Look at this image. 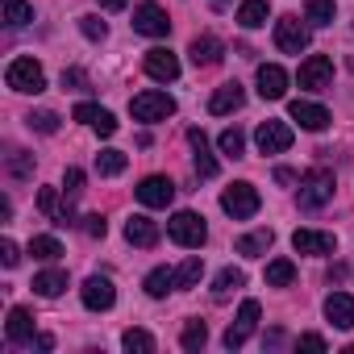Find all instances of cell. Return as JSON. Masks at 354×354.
I'll use <instances>...</instances> for the list:
<instances>
[{"label":"cell","mask_w":354,"mask_h":354,"mask_svg":"<svg viewBox=\"0 0 354 354\" xmlns=\"http://www.w3.org/2000/svg\"><path fill=\"white\" fill-rule=\"evenodd\" d=\"M167 238L175 242V246H184V250H201L205 246V238H209V225H205V217L201 213H175L171 221H167Z\"/></svg>","instance_id":"1"},{"label":"cell","mask_w":354,"mask_h":354,"mask_svg":"<svg viewBox=\"0 0 354 354\" xmlns=\"http://www.w3.org/2000/svg\"><path fill=\"white\" fill-rule=\"evenodd\" d=\"M5 84L13 88V92H42L46 88V71H42V63L38 59H30V55H21V59H13L9 67H5Z\"/></svg>","instance_id":"2"},{"label":"cell","mask_w":354,"mask_h":354,"mask_svg":"<svg viewBox=\"0 0 354 354\" xmlns=\"http://www.w3.org/2000/svg\"><path fill=\"white\" fill-rule=\"evenodd\" d=\"M129 113H133V121H146V125H154V121H167V117H175V100H171L167 92H154V88H146V92H138V96L129 100Z\"/></svg>","instance_id":"3"},{"label":"cell","mask_w":354,"mask_h":354,"mask_svg":"<svg viewBox=\"0 0 354 354\" xmlns=\"http://www.w3.org/2000/svg\"><path fill=\"white\" fill-rule=\"evenodd\" d=\"M259 205H263V196H259V188H254V184H246V180H238V184H230V188L221 192V209H225L234 221L254 217V213H259Z\"/></svg>","instance_id":"4"},{"label":"cell","mask_w":354,"mask_h":354,"mask_svg":"<svg viewBox=\"0 0 354 354\" xmlns=\"http://www.w3.org/2000/svg\"><path fill=\"white\" fill-rule=\"evenodd\" d=\"M333 201V171L313 167L300 180V209H325Z\"/></svg>","instance_id":"5"},{"label":"cell","mask_w":354,"mask_h":354,"mask_svg":"<svg viewBox=\"0 0 354 354\" xmlns=\"http://www.w3.org/2000/svg\"><path fill=\"white\" fill-rule=\"evenodd\" d=\"M308 42H313V34H308V26H300V17H279V21H275V46H279L283 55L308 50Z\"/></svg>","instance_id":"6"},{"label":"cell","mask_w":354,"mask_h":354,"mask_svg":"<svg viewBox=\"0 0 354 354\" xmlns=\"http://www.w3.org/2000/svg\"><path fill=\"white\" fill-rule=\"evenodd\" d=\"M292 125L288 121H263L259 129H254V146H259V154H283L288 146H292Z\"/></svg>","instance_id":"7"},{"label":"cell","mask_w":354,"mask_h":354,"mask_svg":"<svg viewBox=\"0 0 354 354\" xmlns=\"http://www.w3.org/2000/svg\"><path fill=\"white\" fill-rule=\"evenodd\" d=\"M133 30L142 38H167L171 34V21H167V13L154 5V0H142V5L133 9Z\"/></svg>","instance_id":"8"},{"label":"cell","mask_w":354,"mask_h":354,"mask_svg":"<svg viewBox=\"0 0 354 354\" xmlns=\"http://www.w3.org/2000/svg\"><path fill=\"white\" fill-rule=\"evenodd\" d=\"M296 80H300V88H308V92H325V88L333 84V63H329L325 55H308V59L300 63Z\"/></svg>","instance_id":"9"},{"label":"cell","mask_w":354,"mask_h":354,"mask_svg":"<svg viewBox=\"0 0 354 354\" xmlns=\"http://www.w3.org/2000/svg\"><path fill=\"white\" fill-rule=\"evenodd\" d=\"M80 296H84V308H92V313H109V308L117 304V288H113L109 275H92V279H84Z\"/></svg>","instance_id":"10"},{"label":"cell","mask_w":354,"mask_h":354,"mask_svg":"<svg viewBox=\"0 0 354 354\" xmlns=\"http://www.w3.org/2000/svg\"><path fill=\"white\" fill-rule=\"evenodd\" d=\"M259 317H263V308H259V300H242V308H238V321L225 329V350H238L250 333H254V325H259Z\"/></svg>","instance_id":"11"},{"label":"cell","mask_w":354,"mask_h":354,"mask_svg":"<svg viewBox=\"0 0 354 354\" xmlns=\"http://www.w3.org/2000/svg\"><path fill=\"white\" fill-rule=\"evenodd\" d=\"M138 201L146 209H167L175 201V184L167 180V175H146V180L138 184Z\"/></svg>","instance_id":"12"},{"label":"cell","mask_w":354,"mask_h":354,"mask_svg":"<svg viewBox=\"0 0 354 354\" xmlns=\"http://www.w3.org/2000/svg\"><path fill=\"white\" fill-rule=\"evenodd\" d=\"M288 117H292L300 129H308V133H321V129L333 121V117H329V109H325V104H313V100H292Z\"/></svg>","instance_id":"13"},{"label":"cell","mask_w":354,"mask_h":354,"mask_svg":"<svg viewBox=\"0 0 354 354\" xmlns=\"http://www.w3.org/2000/svg\"><path fill=\"white\" fill-rule=\"evenodd\" d=\"M146 75L150 80H158V84H171V80H180V59H175L167 46H154V50H146Z\"/></svg>","instance_id":"14"},{"label":"cell","mask_w":354,"mask_h":354,"mask_svg":"<svg viewBox=\"0 0 354 354\" xmlns=\"http://www.w3.org/2000/svg\"><path fill=\"white\" fill-rule=\"evenodd\" d=\"M5 337H9L13 346H34V342H38V333H34V313H30V308H9Z\"/></svg>","instance_id":"15"},{"label":"cell","mask_w":354,"mask_h":354,"mask_svg":"<svg viewBox=\"0 0 354 354\" xmlns=\"http://www.w3.org/2000/svg\"><path fill=\"white\" fill-rule=\"evenodd\" d=\"M259 96L263 100H283L288 96V71L279 63H263L259 67Z\"/></svg>","instance_id":"16"},{"label":"cell","mask_w":354,"mask_h":354,"mask_svg":"<svg viewBox=\"0 0 354 354\" xmlns=\"http://www.w3.org/2000/svg\"><path fill=\"white\" fill-rule=\"evenodd\" d=\"M71 117H75V121H84V125H92L100 138H113V133H117V117H113L109 109H100V104H88V100H84V104H75V113H71Z\"/></svg>","instance_id":"17"},{"label":"cell","mask_w":354,"mask_h":354,"mask_svg":"<svg viewBox=\"0 0 354 354\" xmlns=\"http://www.w3.org/2000/svg\"><path fill=\"white\" fill-rule=\"evenodd\" d=\"M292 246H296V254H333L337 250V238L333 234H321V230H296L292 234Z\"/></svg>","instance_id":"18"},{"label":"cell","mask_w":354,"mask_h":354,"mask_svg":"<svg viewBox=\"0 0 354 354\" xmlns=\"http://www.w3.org/2000/svg\"><path fill=\"white\" fill-rule=\"evenodd\" d=\"M242 104H246V92H242V84H238V80H230V84H221V88L213 92L209 113H213V117H225V113H238Z\"/></svg>","instance_id":"19"},{"label":"cell","mask_w":354,"mask_h":354,"mask_svg":"<svg viewBox=\"0 0 354 354\" xmlns=\"http://www.w3.org/2000/svg\"><path fill=\"white\" fill-rule=\"evenodd\" d=\"M188 142H192V162H196V175H201V180H213V175H217V158H213V150H209L205 129H188Z\"/></svg>","instance_id":"20"},{"label":"cell","mask_w":354,"mask_h":354,"mask_svg":"<svg viewBox=\"0 0 354 354\" xmlns=\"http://www.w3.org/2000/svg\"><path fill=\"white\" fill-rule=\"evenodd\" d=\"M188 55H192V63H196V67H217V63H221V55H225V42H221V38H213V34H201V38H192Z\"/></svg>","instance_id":"21"},{"label":"cell","mask_w":354,"mask_h":354,"mask_svg":"<svg viewBox=\"0 0 354 354\" xmlns=\"http://www.w3.org/2000/svg\"><path fill=\"white\" fill-rule=\"evenodd\" d=\"M125 238L133 242V246H142V250H150V246H158V238H162V230H158V221H150V217H129L125 221Z\"/></svg>","instance_id":"22"},{"label":"cell","mask_w":354,"mask_h":354,"mask_svg":"<svg viewBox=\"0 0 354 354\" xmlns=\"http://www.w3.org/2000/svg\"><path fill=\"white\" fill-rule=\"evenodd\" d=\"M325 317L337 325V329H354V296L350 292H333L325 300Z\"/></svg>","instance_id":"23"},{"label":"cell","mask_w":354,"mask_h":354,"mask_svg":"<svg viewBox=\"0 0 354 354\" xmlns=\"http://www.w3.org/2000/svg\"><path fill=\"white\" fill-rule=\"evenodd\" d=\"M34 292H38V296H46V300L63 296V292H67V271H59V267L38 271V275H34Z\"/></svg>","instance_id":"24"},{"label":"cell","mask_w":354,"mask_h":354,"mask_svg":"<svg viewBox=\"0 0 354 354\" xmlns=\"http://www.w3.org/2000/svg\"><path fill=\"white\" fill-rule=\"evenodd\" d=\"M267 13H271L267 0H242L238 5V26L242 30H259V26H267Z\"/></svg>","instance_id":"25"},{"label":"cell","mask_w":354,"mask_h":354,"mask_svg":"<svg viewBox=\"0 0 354 354\" xmlns=\"http://www.w3.org/2000/svg\"><path fill=\"white\" fill-rule=\"evenodd\" d=\"M271 242H275V234H271V230L242 234V238H238V254H246V259H259V254H267V250H271Z\"/></svg>","instance_id":"26"},{"label":"cell","mask_w":354,"mask_h":354,"mask_svg":"<svg viewBox=\"0 0 354 354\" xmlns=\"http://www.w3.org/2000/svg\"><path fill=\"white\" fill-rule=\"evenodd\" d=\"M263 279H267V288H288V283L296 279V263H292V259H271Z\"/></svg>","instance_id":"27"},{"label":"cell","mask_w":354,"mask_h":354,"mask_svg":"<svg viewBox=\"0 0 354 354\" xmlns=\"http://www.w3.org/2000/svg\"><path fill=\"white\" fill-rule=\"evenodd\" d=\"M167 292H175V271H171V267H154V271L146 275V296L162 300Z\"/></svg>","instance_id":"28"},{"label":"cell","mask_w":354,"mask_h":354,"mask_svg":"<svg viewBox=\"0 0 354 354\" xmlns=\"http://www.w3.org/2000/svg\"><path fill=\"white\" fill-rule=\"evenodd\" d=\"M242 283H246V275H242L238 267H225V271L213 279V300H230V296H234Z\"/></svg>","instance_id":"29"},{"label":"cell","mask_w":354,"mask_h":354,"mask_svg":"<svg viewBox=\"0 0 354 354\" xmlns=\"http://www.w3.org/2000/svg\"><path fill=\"white\" fill-rule=\"evenodd\" d=\"M125 167H129V154H125V150H100V154H96V171L109 175V180H113V175H121Z\"/></svg>","instance_id":"30"},{"label":"cell","mask_w":354,"mask_h":354,"mask_svg":"<svg viewBox=\"0 0 354 354\" xmlns=\"http://www.w3.org/2000/svg\"><path fill=\"white\" fill-rule=\"evenodd\" d=\"M30 21H34V5H30V0H5V26L21 30Z\"/></svg>","instance_id":"31"},{"label":"cell","mask_w":354,"mask_h":354,"mask_svg":"<svg viewBox=\"0 0 354 354\" xmlns=\"http://www.w3.org/2000/svg\"><path fill=\"white\" fill-rule=\"evenodd\" d=\"M333 17H337L333 0H308V13H304L308 26H333Z\"/></svg>","instance_id":"32"},{"label":"cell","mask_w":354,"mask_h":354,"mask_svg":"<svg viewBox=\"0 0 354 354\" xmlns=\"http://www.w3.org/2000/svg\"><path fill=\"white\" fill-rule=\"evenodd\" d=\"M201 275H205V263H201V254H192V259H184L180 271H175V288H196Z\"/></svg>","instance_id":"33"},{"label":"cell","mask_w":354,"mask_h":354,"mask_svg":"<svg viewBox=\"0 0 354 354\" xmlns=\"http://www.w3.org/2000/svg\"><path fill=\"white\" fill-rule=\"evenodd\" d=\"M180 342H184V350H188V354L205 350V342H209V325H205V321H188V325H184V337H180Z\"/></svg>","instance_id":"34"},{"label":"cell","mask_w":354,"mask_h":354,"mask_svg":"<svg viewBox=\"0 0 354 354\" xmlns=\"http://www.w3.org/2000/svg\"><path fill=\"white\" fill-rule=\"evenodd\" d=\"M121 346H125L129 354H154V337H150L146 329H125V333H121Z\"/></svg>","instance_id":"35"},{"label":"cell","mask_w":354,"mask_h":354,"mask_svg":"<svg viewBox=\"0 0 354 354\" xmlns=\"http://www.w3.org/2000/svg\"><path fill=\"white\" fill-rule=\"evenodd\" d=\"M30 254H34V259H42V263H55V259L63 254V246H59V238L42 234V238H34V242H30Z\"/></svg>","instance_id":"36"},{"label":"cell","mask_w":354,"mask_h":354,"mask_svg":"<svg viewBox=\"0 0 354 354\" xmlns=\"http://www.w3.org/2000/svg\"><path fill=\"white\" fill-rule=\"evenodd\" d=\"M217 146H221V154H230V158H242V150H246V133L234 125V129H225V133L217 138Z\"/></svg>","instance_id":"37"},{"label":"cell","mask_w":354,"mask_h":354,"mask_svg":"<svg viewBox=\"0 0 354 354\" xmlns=\"http://www.w3.org/2000/svg\"><path fill=\"white\" fill-rule=\"evenodd\" d=\"M9 175H13V180H30V175H34V158L26 150H13L9 154Z\"/></svg>","instance_id":"38"},{"label":"cell","mask_w":354,"mask_h":354,"mask_svg":"<svg viewBox=\"0 0 354 354\" xmlns=\"http://www.w3.org/2000/svg\"><path fill=\"white\" fill-rule=\"evenodd\" d=\"M80 30H84V38H92V42H104V38H109V26H104L100 17H92V13L80 17Z\"/></svg>","instance_id":"39"},{"label":"cell","mask_w":354,"mask_h":354,"mask_svg":"<svg viewBox=\"0 0 354 354\" xmlns=\"http://www.w3.org/2000/svg\"><path fill=\"white\" fill-rule=\"evenodd\" d=\"M26 121H30V129H38V133H55V129H59V117H55L50 109H42V113H30Z\"/></svg>","instance_id":"40"},{"label":"cell","mask_w":354,"mask_h":354,"mask_svg":"<svg viewBox=\"0 0 354 354\" xmlns=\"http://www.w3.org/2000/svg\"><path fill=\"white\" fill-rule=\"evenodd\" d=\"M38 209H42V213L55 221V213L63 209V205H59V192H55V188H42V192H38Z\"/></svg>","instance_id":"41"},{"label":"cell","mask_w":354,"mask_h":354,"mask_svg":"<svg viewBox=\"0 0 354 354\" xmlns=\"http://www.w3.org/2000/svg\"><path fill=\"white\" fill-rule=\"evenodd\" d=\"M63 192H67L71 201H75V196L84 192V171H80V167H71V171L63 175Z\"/></svg>","instance_id":"42"},{"label":"cell","mask_w":354,"mask_h":354,"mask_svg":"<svg viewBox=\"0 0 354 354\" xmlns=\"http://www.w3.org/2000/svg\"><path fill=\"white\" fill-rule=\"evenodd\" d=\"M63 88H71V92H80V88H88V75H84L80 67H67V71H63Z\"/></svg>","instance_id":"43"},{"label":"cell","mask_w":354,"mask_h":354,"mask_svg":"<svg viewBox=\"0 0 354 354\" xmlns=\"http://www.w3.org/2000/svg\"><path fill=\"white\" fill-rule=\"evenodd\" d=\"M84 234H88V238H104V234H109V225H104V217H100V213H92V217H84Z\"/></svg>","instance_id":"44"},{"label":"cell","mask_w":354,"mask_h":354,"mask_svg":"<svg viewBox=\"0 0 354 354\" xmlns=\"http://www.w3.org/2000/svg\"><path fill=\"white\" fill-rule=\"evenodd\" d=\"M0 263H5V267H17V263H21V250H17V242H9V238L0 242Z\"/></svg>","instance_id":"45"},{"label":"cell","mask_w":354,"mask_h":354,"mask_svg":"<svg viewBox=\"0 0 354 354\" xmlns=\"http://www.w3.org/2000/svg\"><path fill=\"white\" fill-rule=\"evenodd\" d=\"M296 180H300V175H296L292 167H275V184H283V188H288V184H296Z\"/></svg>","instance_id":"46"},{"label":"cell","mask_w":354,"mask_h":354,"mask_svg":"<svg viewBox=\"0 0 354 354\" xmlns=\"http://www.w3.org/2000/svg\"><path fill=\"white\" fill-rule=\"evenodd\" d=\"M300 346L304 350H325V337L321 333H300Z\"/></svg>","instance_id":"47"},{"label":"cell","mask_w":354,"mask_h":354,"mask_svg":"<svg viewBox=\"0 0 354 354\" xmlns=\"http://www.w3.org/2000/svg\"><path fill=\"white\" fill-rule=\"evenodd\" d=\"M129 0H100V9H109V13H117V9H125Z\"/></svg>","instance_id":"48"},{"label":"cell","mask_w":354,"mask_h":354,"mask_svg":"<svg viewBox=\"0 0 354 354\" xmlns=\"http://www.w3.org/2000/svg\"><path fill=\"white\" fill-rule=\"evenodd\" d=\"M209 5H213V9H225V5H230V0H209Z\"/></svg>","instance_id":"49"}]
</instances>
